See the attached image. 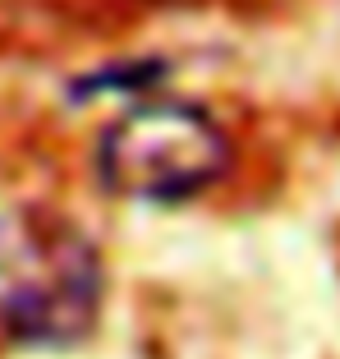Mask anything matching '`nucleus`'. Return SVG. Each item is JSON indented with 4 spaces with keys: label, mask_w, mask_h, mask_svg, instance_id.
Returning a JSON list of instances; mask_svg holds the SVG:
<instances>
[{
    "label": "nucleus",
    "mask_w": 340,
    "mask_h": 359,
    "mask_svg": "<svg viewBox=\"0 0 340 359\" xmlns=\"http://www.w3.org/2000/svg\"><path fill=\"white\" fill-rule=\"evenodd\" d=\"M230 166V138L184 102L134 106L101 134L97 175L106 194L139 203H184Z\"/></svg>",
    "instance_id": "f03ea898"
},
{
    "label": "nucleus",
    "mask_w": 340,
    "mask_h": 359,
    "mask_svg": "<svg viewBox=\"0 0 340 359\" xmlns=\"http://www.w3.org/2000/svg\"><path fill=\"white\" fill-rule=\"evenodd\" d=\"M101 313V258L69 217L14 208L0 217V327L23 346H78Z\"/></svg>",
    "instance_id": "f257e3e1"
}]
</instances>
